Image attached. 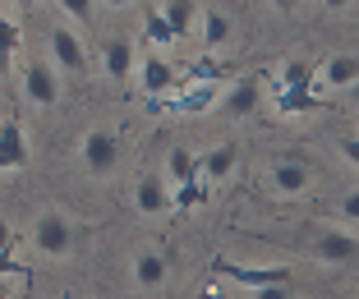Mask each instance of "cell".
I'll list each match as a JSON object with an SVG mask.
<instances>
[{
    "label": "cell",
    "instance_id": "obj_34",
    "mask_svg": "<svg viewBox=\"0 0 359 299\" xmlns=\"http://www.w3.org/2000/svg\"><path fill=\"white\" fill-rule=\"evenodd\" d=\"M14 10H37V0H10Z\"/></svg>",
    "mask_w": 359,
    "mask_h": 299
},
{
    "label": "cell",
    "instance_id": "obj_10",
    "mask_svg": "<svg viewBox=\"0 0 359 299\" xmlns=\"http://www.w3.org/2000/svg\"><path fill=\"white\" fill-rule=\"evenodd\" d=\"M134 64H138V55H134V42H129V37H106V42H102V69H106V78L129 83V78H134Z\"/></svg>",
    "mask_w": 359,
    "mask_h": 299
},
{
    "label": "cell",
    "instance_id": "obj_29",
    "mask_svg": "<svg viewBox=\"0 0 359 299\" xmlns=\"http://www.w3.org/2000/svg\"><path fill=\"white\" fill-rule=\"evenodd\" d=\"M341 152H346L350 166H359V143H355V139H341Z\"/></svg>",
    "mask_w": 359,
    "mask_h": 299
},
{
    "label": "cell",
    "instance_id": "obj_26",
    "mask_svg": "<svg viewBox=\"0 0 359 299\" xmlns=\"http://www.w3.org/2000/svg\"><path fill=\"white\" fill-rule=\"evenodd\" d=\"M341 221H346V230H355V221H359V198H355V193L341 198Z\"/></svg>",
    "mask_w": 359,
    "mask_h": 299
},
{
    "label": "cell",
    "instance_id": "obj_7",
    "mask_svg": "<svg viewBox=\"0 0 359 299\" xmlns=\"http://www.w3.org/2000/svg\"><path fill=\"white\" fill-rule=\"evenodd\" d=\"M134 74H138V88H143L148 97H161V92H170V88L180 83V69L170 60H161V55H152V51L134 64Z\"/></svg>",
    "mask_w": 359,
    "mask_h": 299
},
{
    "label": "cell",
    "instance_id": "obj_20",
    "mask_svg": "<svg viewBox=\"0 0 359 299\" xmlns=\"http://www.w3.org/2000/svg\"><path fill=\"white\" fill-rule=\"evenodd\" d=\"M281 88L285 92H309V88H313V64L309 60H285L281 64Z\"/></svg>",
    "mask_w": 359,
    "mask_h": 299
},
{
    "label": "cell",
    "instance_id": "obj_12",
    "mask_svg": "<svg viewBox=\"0 0 359 299\" xmlns=\"http://www.w3.org/2000/svg\"><path fill=\"white\" fill-rule=\"evenodd\" d=\"M355 253H359V239H355V230H346V225H337V230H327V235H318V258L332 263V267H350Z\"/></svg>",
    "mask_w": 359,
    "mask_h": 299
},
{
    "label": "cell",
    "instance_id": "obj_1",
    "mask_svg": "<svg viewBox=\"0 0 359 299\" xmlns=\"http://www.w3.org/2000/svg\"><path fill=\"white\" fill-rule=\"evenodd\" d=\"M32 244L42 258H69L74 253V216H65L60 207H46L32 225Z\"/></svg>",
    "mask_w": 359,
    "mask_h": 299
},
{
    "label": "cell",
    "instance_id": "obj_16",
    "mask_svg": "<svg viewBox=\"0 0 359 299\" xmlns=\"http://www.w3.org/2000/svg\"><path fill=\"white\" fill-rule=\"evenodd\" d=\"M129 277H134L138 290H161L166 286V258L161 253H138L129 263Z\"/></svg>",
    "mask_w": 359,
    "mask_h": 299
},
{
    "label": "cell",
    "instance_id": "obj_22",
    "mask_svg": "<svg viewBox=\"0 0 359 299\" xmlns=\"http://www.w3.org/2000/svg\"><path fill=\"white\" fill-rule=\"evenodd\" d=\"M198 203H208V184L203 180L175 184V189H170V207H180V212H189V207H198Z\"/></svg>",
    "mask_w": 359,
    "mask_h": 299
},
{
    "label": "cell",
    "instance_id": "obj_15",
    "mask_svg": "<svg viewBox=\"0 0 359 299\" xmlns=\"http://www.w3.org/2000/svg\"><path fill=\"white\" fill-rule=\"evenodd\" d=\"M198 42L208 46V51H222V46L231 42V14L226 10H203L198 14Z\"/></svg>",
    "mask_w": 359,
    "mask_h": 299
},
{
    "label": "cell",
    "instance_id": "obj_21",
    "mask_svg": "<svg viewBox=\"0 0 359 299\" xmlns=\"http://www.w3.org/2000/svg\"><path fill=\"white\" fill-rule=\"evenodd\" d=\"M19 51V23L0 10V74H10V60Z\"/></svg>",
    "mask_w": 359,
    "mask_h": 299
},
{
    "label": "cell",
    "instance_id": "obj_30",
    "mask_svg": "<svg viewBox=\"0 0 359 299\" xmlns=\"http://www.w3.org/2000/svg\"><path fill=\"white\" fill-rule=\"evenodd\" d=\"M10 244H14V225L0 216V249H10Z\"/></svg>",
    "mask_w": 359,
    "mask_h": 299
},
{
    "label": "cell",
    "instance_id": "obj_5",
    "mask_svg": "<svg viewBox=\"0 0 359 299\" xmlns=\"http://www.w3.org/2000/svg\"><path fill=\"white\" fill-rule=\"evenodd\" d=\"M267 184H272L281 198H304L309 193V166L304 161H295V157H276L272 166H267Z\"/></svg>",
    "mask_w": 359,
    "mask_h": 299
},
{
    "label": "cell",
    "instance_id": "obj_36",
    "mask_svg": "<svg viewBox=\"0 0 359 299\" xmlns=\"http://www.w3.org/2000/svg\"><path fill=\"white\" fill-rule=\"evenodd\" d=\"M198 299H222V295H217V290H203V295Z\"/></svg>",
    "mask_w": 359,
    "mask_h": 299
},
{
    "label": "cell",
    "instance_id": "obj_31",
    "mask_svg": "<svg viewBox=\"0 0 359 299\" xmlns=\"http://www.w3.org/2000/svg\"><path fill=\"white\" fill-rule=\"evenodd\" d=\"M267 5H272L276 14H295L299 10V0H267Z\"/></svg>",
    "mask_w": 359,
    "mask_h": 299
},
{
    "label": "cell",
    "instance_id": "obj_14",
    "mask_svg": "<svg viewBox=\"0 0 359 299\" xmlns=\"http://www.w3.org/2000/svg\"><path fill=\"white\" fill-rule=\"evenodd\" d=\"M134 207H138L143 216L170 212V184L161 180V175H143V180L134 184Z\"/></svg>",
    "mask_w": 359,
    "mask_h": 299
},
{
    "label": "cell",
    "instance_id": "obj_11",
    "mask_svg": "<svg viewBox=\"0 0 359 299\" xmlns=\"http://www.w3.org/2000/svg\"><path fill=\"white\" fill-rule=\"evenodd\" d=\"M217 267V277H231V281H240V286H249V290H258V286H285L290 281V272L285 267H240V263H212Z\"/></svg>",
    "mask_w": 359,
    "mask_h": 299
},
{
    "label": "cell",
    "instance_id": "obj_28",
    "mask_svg": "<svg viewBox=\"0 0 359 299\" xmlns=\"http://www.w3.org/2000/svg\"><path fill=\"white\" fill-rule=\"evenodd\" d=\"M254 299H295V295H290V281H285V286H258Z\"/></svg>",
    "mask_w": 359,
    "mask_h": 299
},
{
    "label": "cell",
    "instance_id": "obj_23",
    "mask_svg": "<svg viewBox=\"0 0 359 299\" xmlns=\"http://www.w3.org/2000/svg\"><path fill=\"white\" fill-rule=\"evenodd\" d=\"M143 37H148L152 46H175V37H170L166 19H161V10H148L143 14Z\"/></svg>",
    "mask_w": 359,
    "mask_h": 299
},
{
    "label": "cell",
    "instance_id": "obj_25",
    "mask_svg": "<svg viewBox=\"0 0 359 299\" xmlns=\"http://www.w3.org/2000/svg\"><path fill=\"white\" fill-rule=\"evenodd\" d=\"M93 5L97 0H60V10L74 19V28H88V23H93Z\"/></svg>",
    "mask_w": 359,
    "mask_h": 299
},
{
    "label": "cell",
    "instance_id": "obj_8",
    "mask_svg": "<svg viewBox=\"0 0 359 299\" xmlns=\"http://www.w3.org/2000/svg\"><path fill=\"white\" fill-rule=\"evenodd\" d=\"M28 166V139H23L19 116L0 120V175L5 171H23Z\"/></svg>",
    "mask_w": 359,
    "mask_h": 299
},
{
    "label": "cell",
    "instance_id": "obj_18",
    "mask_svg": "<svg viewBox=\"0 0 359 299\" xmlns=\"http://www.w3.org/2000/svg\"><path fill=\"white\" fill-rule=\"evenodd\" d=\"M194 180H198V152L170 148L166 152V184L175 189V184H194Z\"/></svg>",
    "mask_w": 359,
    "mask_h": 299
},
{
    "label": "cell",
    "instance_id": "obj_32",
    "mask_svg": "<svg viewBox=\"0 0 359 299\" xmlns=\"http://www.w3.org/2000/svg\"><path fill=\"white\" fill-rule=\"evenodd\" d=\"M355 0H323V10H350Z\"/></svg>",
    "mask_w": 359,
    "mask_h": 299
},
{
    "label": "cell",
    "instance_id": "obj_35",
    "mask_svg": "<svg viewBox=\"0 0 359 299\" xmlns=\"http://www.w3.org/2000/svg\"><path fill=\"white\" fill-rule=\"evenodd\" d=\"M0 299H19V295H14L10 286H5V277H0Z\"/></svg>",
    "mask_w": 359,
    "mask_h": 299
},
{
    "label": "cell",
    "instance_id": "obj_13",
    "mask_svg": "<svg viewBox=\"0 0 359 299\" xmlns=\"http://www.w3.org/2000/svg\"><path fill=\"white\" fill-rule=\"evenodd\" d=\"M198 14H203L198 0H166V5H161V19H166L175 42H189L194 32H198Z\"/></svg>",
    "mask_w": 359,
    "mask_h": 299
},
{
    "label": "cell",
    "instance_id": "obj_4",
    "mask_svg": "<svg viewBox=\"0 0 359 299\" xmlns=\"http://www.w3.org/2000/svg\"><path fill=\"white\" fill-rule=\"evenodd\" d=\"M79 157H83L88 175H111V171H116V157H120L116 134H111V129H102V125L88 129L83 143H79Z\"/></svg>",
    "mask_w": 359,
    "mask_h": 299
},
{
    "label": "cell",
    "instance_id": "obj_17",
    "mask_svg": "<svg viewBox=\"0 0 359 299\" xmlns=\"http://www.w3.org/2000/svg\"><path fill=\"white\" fill-rule=\"evenodd\" d=\"M217 102H222V116H254L258 111V83H249V78H240V83L231 88V92L226 97H217Z\"/></svg>",
    "mask_w": 359,
    "mask_h": 299
},
{
    "label": "cell",
    "instance_id": "obj_19",
    "mask_svg": "<svg viewBox=\"0 0 359 299\" xmlns=\"http://www.w3.org/2000/svg\"><path fill=\"white\" fill-rule=\"evenodd\" d=\"M217 83H189V88H180V102H175V111L180 116H198V111H212L217 106Z\"/></svg>",
    "mask_w": 359,
    "mask_h": 299
},
{
    "label": "cell",
    "instance_id": "obj_6",
    "mask_svg": "<svg viewBox=\"0 0 359 299\" xmlns=\"http://www.w3.org/2000/svg\"><path fill=\"white\" fill-rule=\"evenodd\" d=\"M313 83H323V88H332V92H350V88L359 83V60L350 51H337V55H327V60L313 69Z\"/></svg>",
    "mask_w": 359,
    "mask_h": 299
},
{
    "label": "cell",
    "instance_id": "obj_24",
    "mask_svg": "<svg viewBox=\"0 0 359 299\" xmlns=\"http://www.w3.org/2000/svg\"><path fill=\"white\" fill-rule=\"evenodd\" d=\"M323 106V102H318L313 92H285L281 88V111L285 116H309V111H318Z\"/></svg>",
    "mask_w": 359,
    "mask_h": 299
},
{
    "label": "cell",
    "instance_id": "obj_3",
    "mask_svg": "<svg viewBox=\"0 0 359 299\" xmlns=\"http://www.w3.org/2000/svg\"><path fill=\"white\" fill-rule=\"evenodd\" d=\"M51 46V69L55 74H69V78H88V46L74 28H51L46 37Z\"/></svg>",
    "mask_w": 359,
    "mask_h": 299
},
{
    "label": "cell",
    "instance_id": "obj_2",
    "mask_svg": "<svg viewBox=\"0 0 359 299\" xmlns=\"http://www.w3.org/2000/svg\"><path fill=\"white\" fill-rule=\"evenodd\" d=\"M19 88H23V102L37 111L60 106V74L51 69V60H28L19 74Z\"/></svg>",
    "mask_w": 359,
    "mask_h": 299
},
{
    "label": "cell",
    "instance_id": "obj_33",
    "mask_svg": "<svg viewBox=\"0 0 359 299\" xmlns=\"http://www.w3.org/2000/svg\"><path fill=\"white\" fill-rule=\"evenodd\" d=\"M102 5H111V10H129V5H138V0H102Z\"/></svg>",
    "mask_w": 359,
    "mask_h": 299
},
{
    "label": "cell",
    "instance_id": "obj_9",
    "mask_svg": "<svg viewBox=\"0 0 359 299\" xmlns=\"http://www.w3.org/2000/svg\"><path fill=\"white\" fill-rule=\"evenodd\" d=\"M235 171H240V152L231 143H217V148H208L198 157V180L203 184H226Z\"/></svg>",
    "mask_w": 359,
    "mask_h": 299
},
{
    "label": "cell",
    "instance_id": "obj_27",
    "mask_svg": "<svg viewBox=\"0 0 359 299\" xmlns=\"http://www.w3.org/2000/svg\"><path fill=\"white\" fill-rule=\"evenodd\" d=\"M0 277H28V267H23V263H14L10 249H0Z\"/></svg>",
    "mask_w": 359,
    "mask_h": 299
},
{
    "label": "cell",
    "instance_id": "obj_37",
    "mask_svg": "<svg viewBox=\"0 0 359 299\" xmlns=\"http://www.w3.org/2000/svg\"><path fill=\"white\" fill-rule=\"evenodd\" d=\"M5 78H10V74H0V92H5Z\"/></svg>",
    "mask_w": 359,
    "mask_h": 299
}]
</instances>
